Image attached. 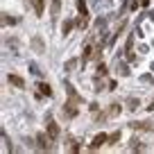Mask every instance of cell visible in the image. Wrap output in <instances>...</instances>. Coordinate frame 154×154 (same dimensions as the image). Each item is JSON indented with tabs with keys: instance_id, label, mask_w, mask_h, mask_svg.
I'll list each match as a JSON object with an SVG mask.
<instances>
[{
	"instance_id": "obj_1",
	"label": "cell",
	"mask_w": 154,
	"mask_h": 154,
	"mask_svg": "<svg viewBox=\"0 0 154 154\" xmlns=\"http://www.w3.org/2000/svg\"><path fill=\"white\" fill-rule=\"evenodd\" d=\"M77 102L72 100V102H66V104H63V116H68V118H75L77 116Z\"/></svg>"
},
{
	"instance_id": "obj_2",
	"label": "cell",
	"mask_w": 154,
	"mask_h": 154,
	"mask_svg": "<svg viewBox=\"0 0 154 154\" xmlns=\"http://www.w3.org/2000/svg\"><path fill=\"white\" fill-rule=\"evenodd\" d=\"M109 140V136L106 134H97L95 138H93V143H91V149H97V147H102V145Z\"/></svg>"
},
{
	"instance_id": "obj_3",
	"label": "cell",
	"mask_w": 154,
	"mask_h": 154,
	"mask_svg": "<svg viewBox=\"0 0 154 154\" xmlns=\"http://www.w3.org/2000/svg\"><path fill=\"white\" fill-rule=\"evenodd\" d=\"M48 134H50V138H59V127H57V122H54V120H50V118H48Z\"/></svg>"
},
{
	"instance_id": "obj_4",
	"label": "cell",
	"mask_w": 154,
	"mask_h": 154,
	"mask_svg": "<svg viewBox=\"0 0 154 154\" xmlns=\"http://www.w3.org/2000/svg\"><path fill=\"white\" fill-rule=\"evenodd\" d=\"M9 84H14L16 88H23L25 86V79L20 75H9Z\"/></svg>"
},
{
	"instance_id": "obj_5",
	"label": "cell",
	"mask_w": 154,
	"mask_h": 154,
	"mask_svg": "<svg viewBox=\"0 0 154 154\" xmlns=\"http://www.w3.org/2000/svg\"><path fill=\"white\" fill-rule=\"evenodd\" d=\"M59 11H61V0H52V5H50V16H59Z\"/></svg>"
},
{
	"instance_id": "obj_6",
	"label": "cell",
	"mask_w": 154,
	"mask_h": 154,
	"mask_svg": "<svg viewBox=\"0 0 154 154\" xmlns=\"http://www.w3.org/2000/svg\"><path fill=\"white\" fill-rule=\"evenodd\" d=\"M38 147H41V149H50V140H52V138H45V134H38Z\"/></svg>"
},
{
	"instance_id": "obj_7",
	"label": "cell",
	"mask_w": 154,
	"mask_h": 154,
	"mask_svg": "<svg viewBox=\"0 0 154 154\" xmlns=\"http://www.w3.org/2000/svg\"><path fill=\"white\" fill-rule=\"evenodd\" d=\"M29 2H32L34 14H36V16H41V14H43V0H29Z\"/></svg>"
},
{
	"instance_id": "obj_8",
	"label": "cell",
	"mask_w": 154,
	"mask_h": 154,
	"mask_svg": "<svg viewBox=\"0 0 154 154\" xmlns=\"http://www.w3.org/2000/svg\"><path fill=\"white\" fill-rule=\"evenodd\" d=\"M38 88H41V93H43V95H52V88H50V84H45V82H41L38 84Z\"/></svg>"
},
{
	"instance_id": "obj_9",
	"label": "cell",
	"mask_w": 154,
	"mask_h": 154,
	"mask_svg": "<svg viewBox=\"0 0 154 154\" xmlns=\"http://www.w3.org/2000/svg\"><path fill=\"white\" fill-rule=\"evenodd\" d=\"M77 9H79V14H82V16H88V11H86V2H84V0H77Z\"/></svg>"
},
{
	"instance_id": "obj_10",
	"label": "cell",
	"mask_w": 154,
	"mask_h": 154,
	"mask_svg": "<svg viewBox=\"0 0 154 154\" xmlns=\"http://www.w3.org/2000/svg\"><path fill=\"white\" fill-rule=\"evenodd\" d=\"M32 43H34V48H36L38 52H43V41H41L38 36H34V38H32Z\"/></svg>"
},
{
	"instance_id": "obj_11",
	"label": "cell",
	"mask_w": 154,
	"mask_h": 154,
	"mask_svg": "<svg viewBox=\"0 0 154 154\" xmlns=\"http://www.w3.org/2000/svg\"><path fill=\"white\" fill-rule=\"evenodd\" d=\"M91 54H93V48H91V45H86V48H84V52H82V61H86Z\"/></svg>"
},
{
	"instance_id": "obj_12",
	"label": "cell",
	"mask_w": 154,
	"mask_h": 154,
	"mask_svg": "<svg viewBox=\"0 0 154 154\" xmlns=\"http://www.w3.org/2000/svg\"><path fill=\"white\" fill-rule=\"evenodd\" d=\"M72 25H75V23H72V20H66V23L61 25V32H63V34H68V32H70V29H72Z\"/></svg>"
},
{
	"instance_id": "obj_13",
	"label": "cell",
	"mask_w": 154,
	"mask_h": 154,
	"mask_svg": "<svg viewBox=\"0 0 154 154\" xmlns=\"http://www.w3.org/2000/svg\"><path fill=\"white\" fill-rule=\"evenodd\" d=\"M118 72H120L122 77H127V75H129V70H127V66H125V63H118Z\"/></svg>"
},
{
	"instance_id": "obj_14",
	"label": "cell",
	"mask_w": 154,
	"mask_h": 154,
	"mask_svg": "<svg viewBox=\"0 0 154 154\" xmlns=\"http://www.w3.org/2000/svg\"><path fill=\"white\" fill-rule=\"evenodd\" d=\"M75 66H77V59H68L66 61V70H72Z\"/></svg>"
},
{
	"instance_id": "obj_15",
	"label": "cell",
	"mask_w": 154,
	"mask_h": 154,
	"mask_svg": "<svg viewBox=\"0 0 154 154\" xmlns=\"http://www.w3.org/2000/svg\"><path fill=\"white\" fill-rule=\"evenodd\" d=\"M120 111V104H111V109H109V116H116Z\"/></svg>"
},
{
	"instance_id": "obj_16",
	"label": "cell",
	"mask_w": 154,
	"mask_h": 154,
	"mask_svg": "<svg viewBox=\"0 0 154 154\" xmlns=\"http://www.w3.org/2000/svg\"><path fill=\"white\" fill-rule=\"evenodd\" d=\"M109 140H111V143H116V140H120V131H113V134L109 136Z\"/></svg>"
},
{
	"instance_id": "obj_17",
	"label": "cell",
	"mask_w": 154,
	"mask_h": 154,
	"mask_svg": "<svg viewBox=\"0 0 154 154\" xmlns=\"http://www.w3.org/2000/svg\"><path fill=\"white\" fill-rule=\"evenodd\" d=\"M127 104H129V109H136V106H138V100L131 97V100H127Z\"/></svg>"
},
{
	"instance_id": "obj_18",
	"label": "cell",
	"mask_w": 154,
	"mask_h": 154,
	"mask_svg": "<svg viewBox=\"0 0 154 154\" xmlns=\"http://www.w3.org/2000/svg\"><path fill=\"white\" fill-rule=\"evenodd\" d=\"M97 75H106V66H104V63H100V66H97Z\"/></svg>"
},
{
	"instance_id": "obj_19",
	"label": "cell",
	"mask_w": 154,
	"mask_h": 154,
	"mask_svg": "<svg viewBox=\"0 0 154 154\" xmlns=\"http://www.w3.org/2000/svg\"><path fill=\"white\" fill-rule=\"evenodd\" d=\"M2 23H5V25L7 23H14V18H9V14H2Z\"/></svg>"
},
{
	"instance_id": "obj_20",
	"label": "cell",
	"mask_w": 154,
	"mask_h": 154,
	"mask_svg": "<svg viewBox=\"0 0 154 154\" xmlns=\"http://www.w3.org/2000/svg\"><path fill=\"white\" fill-rule=\"evenodd\" d=\"M29 68H32V72H34V75H41V70H38V66H36V63H29Z\"/></svg>"
}]
</instances>
